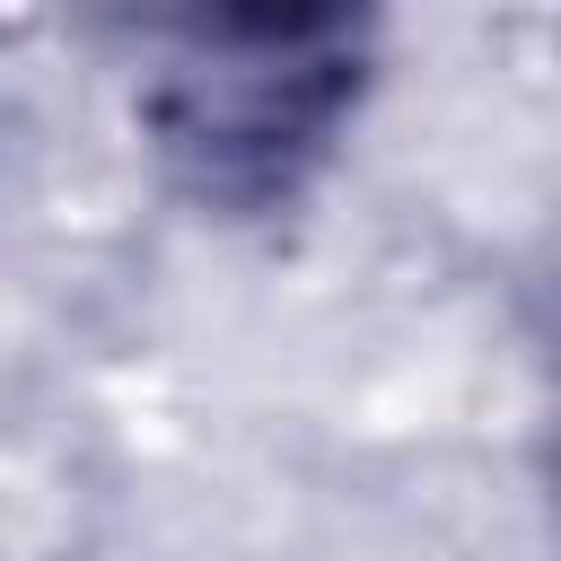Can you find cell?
I'll return each mask as SVG.
<instances>
[{
	"label": "cell",
	"instance_id": "obj_1",
	"mask_svg": "<svg viewBox=\"0 0 561 561\" xmlns=\"http://www.w3.org/2000/svg\"><path fill=\"white\" fill-rule=\"evenodd\" d=\"M377 61V0H175L140 123L184 202L289 210L342 149Z\"/></svg>",
	"mask_w": 561,
	"mask_h": 561
},
{
	"label": "cell",
	"instance_id": "obj_2",
	"mask_svg": "<svg viewBox=\"0 0 561 561\" xmlns=\"http://www.w3.org/2000/svg\"><path fill=\"white\" fill-rule=\"evenodd\" d=\"M543 359H552V456H543V473H552V508H561V263L543 280Z\"/></svg>",
	"mask_w": 561,
	"mask_h": 561
}]
</instances>
